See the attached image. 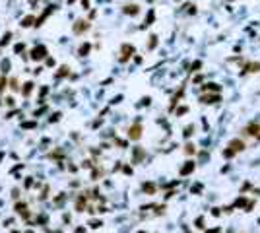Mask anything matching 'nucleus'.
I'll return each mask as SVG.
<instances>
[{"label": "nucleus", "instance_id": "obj_1", "mask_svg": "<svg viewBox=\"0 0 260 233\" xmlns=\"http://www.w3.org/2000/svg\"><path fill=\"white\" fill-rule=\"evenodd\" d=\"M47 55H49V51L45 45H37L31 49V60H43V58H47Z\"/></svg>", "mask_w": 260, "mask_h": 233}, {"label": "nucleus", "instance_id": "obj_2", "mask_svg": "<svg viewBox=\"0 0 260 233\" xmlns=\"http://www.w3.org/2000/svg\"><path fill=\"white\" fill-rule=\"evenodd\" d=\"M87 29H89V23L86 22V20H78V22L74 23V33H76V35H82V33H86Z\"/></svg>", "mask_w": 260, "mask_h": 233}, {"label": "nucleus", "instance_id": "obj_3", "mask_svg": "<svg viewBox=\"0 0 260 233\" xmlns=\"http://www.w3.org/2000/svg\"><path fill=\"white\" fill-rule=\"evenodd\" d=\"M243 134H247V136H258L260 134V124L258 123H251L247 128H243Z\"/></svg>", "mask_w": 260, "mask_h": 233}, {"label": "nucleus", "instance_id": "obj_4", "mask_svg": "<svg viewBox=\"0 0 260 233\" xmlns=\"http://www.w3.org/2000/svg\"><path fill=\"white\" fill-rule=\"evenodd\" d=\"M219 93H215V95H210V93H204L202 97H200V103H204V105H214V103H217L219 101Z\"/></svg>", "mask_w": 260, "mask_h": 233}, {"label": "nucleus", "instance_id": "obj_5", "mask_svg": "<svg viewBox=\"0 0 260 233\" xmlns=\"http://www.w3.org/2000/svg\"><path fill=\"white\" fill-rule=\"evenodd\" d=\"M132 55H134V47L132 45H123V49H120V60L126 62Z\"/></svg>", "mask_w": 260, "mask_h": 233}, {"label": "nucleus", "instance_id": "obj_6", "mask_svg": "<svg viewBox=\"0 0 260 233\" xmlns=\"http://www.w3.org/2000/svg\"><path fill=\"white\" fill-rule=\"evenodd\" d=\"M140 136H142V126L138 124V123L132 124L130 128H128V138H130V140H138Z\"/></svg>", "mask_w": 260, "mask_h": 233}, {"label": "nucleus", "instance_id": "obj_7", "mask_svg": "<svg viewBox=\"0 0 260 233\" xmlns=\"http://www.w3.org/2000/svg\"><path fill=\"white\" fill-rule=\"evenodd\" d=\"M227 148H231V150L237 153V152H243V150H245L247 146H245V142H243V140H239V138H233V140L229 142V144H227Z\"/></svg>", "mask_w": 260, "mask_h": 233}, {"label": "nucleus", "instance_id": "obj_8", "mask_svg": "<svg viewBox=\"0 0 260 233\" xmlns=\"http://www.w3.org/2000/svg\"><path fill=\"white\" fill-rule=\"evenodd\" d=\"M123 12L126 16H138L140 14V6H138V4H126V6L123 8Z\"/></svg>", "mask_w": 260, "mask_h": 233}, {"label": "nucleus", "instance_id": "obj_9", "mask_svg": "<svg viewBox=\"0 0 260 233\" xmlns=\"http://www.w3.org/2000/svg\"><path fill=\"white\" fill-rule=\"evenodd\" d=\"M194 167H196V163H194V161H184V165L181 167V175L184 177V175L192 173V171H194Z\"/></svg>", "mask_w": 260, "mask_h": 233}, {"label": "nucleus", "instance_id": "obj_10", "mask_svg": "<svg viewBox=\"0 0 260 233\" xmlns=\"http://www.w3.org/2000/svg\"><path fill=\"white\" fill-rule=\"evenodd\" d=\"M144 157H146L144 150H142V148H134V163H140Z\"/></svg>", "mask_w": 260, "mask_h": 233}, {"label": "nucleus", "instance_id": "obj_11", "mask_svg": "<svg viewBox=\"0 0 260 233\" xmlns=\"http://www.w3.org/2000/svg\"><path fill=\"white\" fill-rule=\"evenodd\" d=\"M142 188H144L146 194H155V190H157V187L153 183H144V185H142Z\"/></svg>", "mask_w": 260, "mask_h": 233}, {"label": "nucleus", "instance_id": "obj_12", "mask_svg": "<svg viewBox=\"0 0 260 233\" xmlns=\"http://www.w3.org/2000/svg\"><path fill=\"white\" fill-rule=\"evenodd\" d=\"M245 72H260V62H251V64H247L245 70H243V74Z\"/></svg>", "mask_w": 260, "mask_h": 233}, {"label": "nucleus", "instance_id": "obj_13", "mask_svg": "<svg viewBox=\"0 0 260 233\" xmlns=\"http://www.w3.org/2000/svg\"><path fill=\"white\" fill-rule=\"evenodd\" d=\"M31 25H35V18L33 16H25L22 20V27H31Z\"/></svg>", "mask_w": 260, "mask_h": 233}, {"label": "nucleus", "instance_id": "obj_14", "mask_svg": "<svg viewBox=\"0 0 260 233\" xmlns=\"http://www.w3.org/2000/svg\"><path fill=\"white\" fill-rule=\"evenodd\" d=\"M33 86H35L33 82H25V84H23V89H22V91H23L25 97H29V95H31V91H33Z\"/></svg>", "mask_w": 260, "mask_h": 233}, {"label": "nucleus", "instance_id": "obj_15", "mask_svg": "<svg viewBox=\"0 0 260 233\" xmlns=\"http://www.w3.org/2000/svg\"><path fill=\"white\" fill-rule=\"evenodd\" d=\"M202 89L204 91H215V93L221 91V88L217 86V84H206V86H202Z\"/></svg>", "mask_w": 260, "mask_h": 233}, {"label": "nucleus", "instance_id": "obj_16", "mask_svg": "<svg viewBox=\"0 0 260 233\" xmlns=\"http://www.w3.org/2000/svg\"><path fill=\"white\" fill-rule=\"evenodd\" d=\"M89 51H91V45H89V43H84L82 47H80V51H78V55H80V56H86V55H87V52H89Z\"/></svg>", "mask_w": 260, "mask_h": 233}, {"label": "nucleus", "instance_id": "obj_17", "mask_svg": "<svg viewBox=\"0 0 260 233\" xmlns=\"http://www.w3.org/2000/svg\"><path fill=\"white\" fill-rule=\"evenodd\" d=\"M10 39H12V33H10V31H6V33H4V37H2V41H0V47H6V45L10 43Z\"/></svg>", "mask_w": 260, "mask_h": 233}, {"label": "nucleus", "instance_id": "obj_18", "mask_svg": "<svg viewBox=\"0 0 260 233\" xmlns=\"http://www.w3.org/2000/svg\"><path fill=\"white\" fill-rule=\"evenodd\" d=\"M184 153H187V156H190V153H196V146L188 142V144L184 146Z\"/></svg>", "mask_w": 260, "mask_h": 233}, {"label": "nucleus", "instance_id": "obj_19", "mask_svg": "<svg viewBox=\"0 0 260 233\" xmlns=\"http://www.w3.org/2000/svg\"><path fill=\"white\" fill-rule=\"evenodd\" d=\"M155 45H157V35H151L150 37V43H148V49H155Z\"/></svg>", "mask_w": 260, "mask_h": 233}, {"label": "nucleus", "instance_id": "obj_20", "mask_svg": "<svg viewBox=\"0 0 260 233\" xmlns=\"http://www.w3.org/2000/svg\"><path fill=\"white\" fill-rule=\"evenodd\" d=\"M192 132H194V126H192V124H188L187 128H184V132H183L184 138H190V134H192Z\"/></svg>", "mask_w": 260, "mask_h": 233}, {"label": "nucleus", "instance_id": "obj_21", "mask_svg": "<svg viewBox=\"0 0 260 233\" xmlns=\"http://www.w3.org/2000/svg\"><path fill=\"white\" fill-rule=\"evenodd\" d=\"M84 206H86V198H80L78 202H76V208H78V212H84Z\"/></svg>", "mask_w": 260, "mask_h": 233}, {"label": "nucleus", "instance_id": "obj_22", "mask_svg": "<svg viewBox=\"0 0 260 233\" xmlns=\"http://www.w3.org/2000/svg\"><path fill=\"white\" fill-rule=\"evenodd\" d=\"M151 22H153V10H150V12H148V20H146L144 27H148V25H151Z\"/></svg>", "mask_w": 260, "mask_h": 233}, {"label": "nucleus", "instance_id": "obj_23", "mask_svg": "<svg viewBox=\"0 0 260 233\" xmlns=\"http://www.w3.org/2000/svg\"><path fill=\"white\" fill-rule=\"evenodd\" d=\"M56 76H58V78H62V76H68V66H62V68H60V72H58Z\"/></svg>", "mask_w": 260, "mask_h": 233}, {"label": "nucleus", "instance_id": "obj_24", "mask_svg": "<svg viewBox=\"0 0 260 233\" xmlns=\"http://www.w3.org/2000/svg\"><path fill=\"white\" fill-rule=\"evenodd\" d=\"M223 156H225V157H233V156H235V152H233L231 148H225V150H223Z\"/></svg>", "mask_w": 260, "mask_h": 233}, {"label": "nucleus", "instance_id": "obj_25", "mask_svg": "<svg viewBox=\"0 0 260 233\" xmlns=\"http://www.w3.org/2000/svg\"><path fill=\"white\" fill-rule=\"evenodd\" d=\"M200 66H202V62H200V60H196V62H194V64H192V66H190V72H196V70H198V68H200Z\"/></svg>", "mask_w": 260, "mask_h": 233}, {"label": "nucleus", "instance_id": "obj_26", "mask_svg": "<svg viewBox=\"0 0 260 233\" xmlns=\"http://www.w3.org/2000/svg\"><path fill=\"white\" fill-rule=\"evenodd\" d=\"M18 88L20 86H18V80H16V78H14V80H10V89H14V91H16Z\"/></svg>", "mask_w": 260, "mask_h": 233}, {"label": "nucleus", "instance_id": "obj_27", "mask_svg": "<svg viewBox=\"0 0 260 233\" xmlns=\"http://www.w3.org/2000/svg\"><path fill=\"white\" fill-rule=\"evenodd\" d=\"M10 70V60H2V72H8Z\"/></svg>", "mask_w": 260, "mask_h": 233}, {"label": "nucleus", "instance_id": "obj_28", "mask_svg": "<svg viewBox=\"0 0 260 233\" xmlns=\"http://www.w3.org/2000/svg\"><path fill=\"white\" fill-rule=\"evenodd\" d=\"M196 227H198V229H202V227H204V218H198V220H196Z\"/></svg>", "mask_w": 260, "mask_h": 233}, {"label": "nucleus", "instance_id": "obj_29", "mask_svg": "<svg viewBox=\"0 0 260 233\" xmlns=\"http://www.w3.org/2000/svg\"><path fill=\"white\" fill-rule=\"evenodd\" d=\"M23 49H25V45H23V43H20V45H16V52H22Z\"/></svg>", "mask_w": 260, "mask_h": 233}, {"label": "nucleus", "instance_id": "obj_30", "mask_svg": "<svg viewBox=\"0 0 260 233\" xmlns=\"http://www.w3.org/2000/svg\"><path fill=\"white\" fill-rule=\"evenodd\" d=\"M187 111H188L187 107H181V109H177V116H179V115H184V113H187Z\"/></svg>", "mask_w": 260, "mask_h": 233}, {"label": "nucleus", "instance_id": "obj_31", "mask_svg": "<svg viewBox=\"0 0 260 233\" xmlns=\"http://www.w3.org/2000/svg\"><path fill=\"white\" fill-rule=\"evenodd\" d=\"M22 126H23V128H33V126H35V123H23Z\"/></svg>", "mask_w": 260, "mask_h": 233}, {"label": "nucleus", "instance_id": "obj_32", "mask_svg": "<svg viewBox=\"0 0 260 233\" xmlns=\"http://www.w3.org/2000/svg\"><path fill=\"white\" fill-rule=\"evenodd\" d=\"M89 225H91V227H99V225H101V221H89Z\"/></svg>", "mask_w": 260, "mask_h": 233}, {"label": "nucleus", "instance_id": "obj_33", "mask_svg": "<svg viewBox=\"0 0 260 233\" xmlns=\"http://www.w3.org/2000/svg\"><path fill=\"white\" fill-rule=\"evenodd\" d=\"M82 6L87 10V8H89V0H82Z\"/></svg>", "mask_w": 260, "mask_h": 233}, {"label": "nucleus", "instance_id": "obj_34", "mask_svg": "<svg viewBox=\"0 0 260 233\" xmlns=\"http://www.w3.org/2000/svg\"><path fill=\"white\" fill-rule=\"evenodd\" d=\"M219 231H221L219 227H215V229H210V231H206V233H219Z\"/></svg>", "mask_w": 260, "mask_h": 233}, {"label": "nucleus", "instance_id": "obj_35", "mask_svg": "<svg viewBox=\"0 0 260 233\" xmlns=\"http://www.w3.org/2000/svg\"><path fill=\"white\" fill-rule=\"evenodd\" d=\"M4 86H6V80H0V91L4 89Z\"/></svg>", "mask_w": 260, "mask_h": 233}, {"label": "nucleus", "instance_id": "obj_36", "mask_svg": "<svg viewBox=\"0 0 260 233\" xmlns=\"http://www.w3.org/2000/svg\"><path fill=\"white\" fill-rule=\"evenodd\" d=\"M74 2H76V0H68V4H74Z\"/></svg>", "mask_w": 260, "mask_h": 233}, {"label": "nucleus", "instance_id": "obj_37", "mask_svg": "<svg viewBox=\"0 0 260 233\" xmlns=\"http://www.w3.org/2000/svg\"><path fill=\"white\" fill-rule=\"evenodd\" d=\"M29 2H31V4H35V2H37V0H29Z\"/></svg>", "mask_w": 260, "mask_h": 233}, {"label": "nucleus", "instance_id": "obj_38", "mask_svg": "<svg viewBox=\"0 0 260 233\" xmlns=\"http://www.w3.org/2000/svg\"><path fill=\"white\" fill-rule=\"evenodd\" d=\"M256 138H260V134H258V136H256Z\"/></svg>", "mask_w": 260, "mask_h": 233}, {"label": "nucleus", "instance_id": "obj_39", "mask_svg": "<svg viewBox=\"0 0 260 233\" xmlns=\"http://www.w3.org/2000/svg\"><path fill=\"white\" fill-rule=\"evenodd\" d=\"M140 233H146V231H140Z\"/></svg>", "mask_w": 260, "mask_h": 233}, {"label": "nucleus", "instance_id": "obj_40", "mask_svg": "<svg viewBox=\"0 0 260 233\" xmlns=\"http://www.w3.org/2000/svg\"><path fill=\"white\" fill-rule=\"evenodd\" d=\"M187 233H188V231H187Z\"/></svg>", "mask_w": 260, "mask_h": 233}]
</instances>
